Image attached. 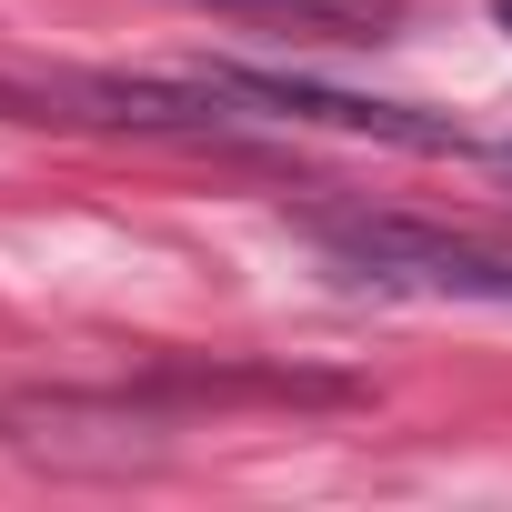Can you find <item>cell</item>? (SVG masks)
<instances>
[{
    "label": "cell",
    "instance_id": "1",
    "mask_svg": "<svg viewBox=\"0 0 512 512\" xmlns=\"http://www.w3.org/2000/svg\"><path fill=\"white\" fill-rule=\"evenodd\" d=\"M312 241L372 292H422V302H502L512 312V251L442 241L422 221H312Z\"/></svg>",
    "mask_w": 512,
    "mask_h": 512
},
{
    "label": "cell",
    "instance_id": "2",
    "mask_svg": "<svg viewBox=\"0 0 512 512\" xmlns=\"http://www.w3.org/2000/svg\"><path fill=\"white\" fill-rule=\"evenodd\" d=\"M221 91V111H262V121H322V131H352V141H392V151H462L452 121L432 111H402V101H362V91H322V81H292V71H201Z\"/></svg>",
    "mask_w": 512,
    "mask_h": 512
},
{
    "label": "cell",
    "instance_id": "3",
    "mask_svg": "<svg viewBox=\"0 0 512 512\" xmlns=\"http://www.w3.org/2000/svg\"><path fill=\"white\" fill-rule=\"evenodd\" d=\"M241 31H282V41H392L402 0H191Z\"/></svg>",
    "mask_w": 512,
    "mask_h": 512
},
{
    "label": "cell",
    "instance_id": "4",
    "mask_svg": "<svg viewBox=\"0 0 512 512\" xmlns=\"http://www.w3.org/2000/svg\"><path fill=\"white\" fill-rule=\"evenodd\" d=\"M492 21H502V31H512V0H492Z\"/></svg>",
    "mask_w": 512,
    "mask_h": 512
},
{
    "label": "cell",
    "instance_id": "5",
    "mask_svg": "<svg viewBox=\"0 0 512 512\" xmlns=\"http://www.w3.org/2000/svg\"><path fill=\"white\" fill-rule=\"evenodd\" d=\"M502 171H512V151H502Z\"/></svg>",
    "mask_w": 512,
    "mask_h": 512
}]
</instances>
